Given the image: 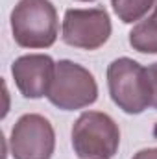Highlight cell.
<instances>
[{"instance_id":"6da1fadb","label":"cell","mask_w":157,"mask_h":159,"mask_svg":"<svg viewBox=\"0 0 157 159\" xmlns=\"http://www.w3.org/2000/svg\"><path fill=\"white\" fill-rule=\"evenodd\" d=\"M57 26V11L50 0H20L11 11L13 39L22 48L52 46Z\"/></svg>"},{"instance_id":"7a4b0ae2","label":"cell","mask_w":157,"mask_h":159,"mask_svg":"<svg viewBox=\"0 0 157 159\" xmlns=\"http://www.w3.org/2000/svg\"><path fill=\"white\" fill-rule=\"evenodd\" d=\"M107 85L113 102L128 115H139L152 106L148 72L129 57H118L107 67Z\"/></svg>"},{"instance_id":"3957f363","label":"cell","mask_w":157,"mask_h":159,"mask_svg":"<svg viewBox=\"0 0 157 159\" xmlns=\"http://www.w3.org/2000/svg\"><path fill=\"white\" fill-rule=\"evenodd\" d=\"M118 144L117 122L102 111H85L72 126V148L79 159H113Z\"/></svg>"},{"instance_id":"277c9868","label":"cell","mask_w":157,"mask_h":159,"mask_svg":"<svg viewBox=\"0 0 157 159\" xmlns=\"http://www.w3.org/2000/svg\"><path fill=\"white\" fill-rule=\"evenodd\" d=\"M46 96L56 107L74 111L96 102L98 85L85 67L69 59H61L56 63V74Z\"/></svg>"},{"instance_id":"5b68a950","label":"cell","mask_w":157,"mask_h":159,"mask_svg":"<svg viewBox=\"0 0 157 159\" xmlns=\"http://www.w3.org/2000/svg\"><path fill=\"white\" fill-rule=\"evenodd\" d=\"M9 146L15 159H50L56 148L50 120L37 113L22 115L11 129Z\"/></svg>"},{"instance_id":"8992f818","label":"cell","mask_w":157,"mask_h":159,"mask_svg":"<svg viewBox=\"0 0 157 159\" xmlns=\"http://www.w3.org/2000/svg\"><path fill=\"white\" fill-rule=\"evenodd\" d=\"M111 35V19L104 7L67 9L63 19V41L74 48L96 50Z\"/></svg>"},{"instance_id":"52a82bcc","label":"cell","mask_w":157,"mask_h":159,"mask_svg":"<svg viewBox=\"0 0 157 159\" xmlns=\"http://www.w3.org/2000/svg\"><path fill=\"white\" fill-rule=\"evenodd\" d=\"M11 74L24 98H43L50 91L56 74V63L50 56L44 54L20 56L13 61Z\"/></svg>"},{"instance_id":"ba28073f","label":"cell","mask_w":157,"mask_h":159,"mask_svg":"<svg viewBox=\"0 0 157 159\" xmlns=\"http://www.w3.org/2000/svg\"><path fill=\"white\" fill-rule=\"evenodd\" d=\"M129 44L142 54H157V4L154 13L137 22L129 32Z\"/></svg>"},{"instance_id":"9c48e42d","label":"cell","mask_w":157,"mask_h":159,"mask_svg":"<svg viewBox=\"0 0 157 159\" xmlns=\"http://www.w3.org/2000/svg\"><path fill=\"white\" fill-rule=\"evenodd\" d=\"M111 4L118 19L126 24H131L141 20L155 6V0H111Z\"/></svg>"},{"instance_id":"30bf717a","label":"cell","mask_w":157,"mask_h":159,"mask_svg":"<svg viewBox=\"0 0 157 159\" xmlns=\"http://www.w3.org/2000/svg\"><path fill=\"white\" fill-rule=\"evenodd\" d=\"M148 72V81H150V94H152V107L157 109V63L150 65L146 69Z\"/></svg>"},{"instance_id":"8fae6325","label":"cell","mask_w":157,"mask_h":159,"mask_svg":"<svg viewBox=\"0 0 157 159\" xmlns=\"http://www.w3.org/2000/svg\"><path fill=\"white\" fill-rule=\"evenodd\" d=\"M131 159H157V148H144L137 152Z\"/></svg>"},{"instance_id":"7c38bea8","label":"cell","mask_w":157,"mask_h":159,"mask_svg":"<svg viewBox=\"0 0 157 159\" xmlns=\"http://www.w3.org/2000/svg\"><path fill=\"white\" fill-rule=\"evenodd\" d=\"M78 2H94V0H78Z\"/></svg>"}]
</instances>
